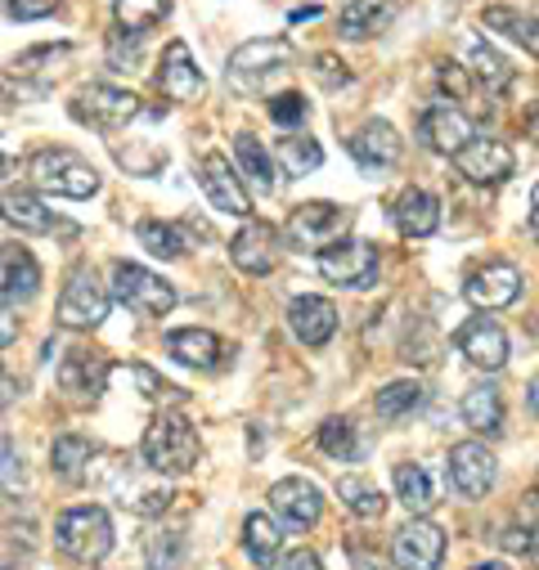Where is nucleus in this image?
<instances>
[{
  "label": "nucleus",
  "mask_w": 539,
  "mask_h": 570,
  "mask_svg": "<svg viewBox=\"0 0 539 570\" xmlns=\"http://www.w3.org/2000/svg\"><path fill=\"white\" fill-rule=\"evenodd\" d=\"M530 203H535V207H539V185H535V198H530Z\"/></svg>",
  "instance_id": "680f3d73"
},
{
  "label": "nucleus",
  "mask_w": 539,
  "mask_h": 570,
  "mask_svg": "<svg viewBox=\"0 0 539 570\" xmlns=\"http://www.w3.org/2000/svg\"><path fill=\"white\" fill-rule=\"evenodd\" d=\"M167 355L189 368H216L225 355V342L207 328H176V333H167Z\"/></svg>",
  "instance_id": "b1692460"
},
{
  "label": "nucleus",
  "mask_w": 539,
  "mask_h": 570,
  "mask_svg": "<svg viewBox=\"0 0 539 570\" xmlns=\"http://www.w3.org/2000/svg\"><path fill=\"white\" fill-rule=\"evenodd\" d=\"M28 176L37 189L46 194H59V198H90L99 194V171L72 154V149H41L28 158Z\"/></svg>",
  "instance_id": "f03ea898"
},
{
  "label": "nucleus",
  "mask_w": 539,
  "mask_h": 570,
  "mask_svg": "<svg viewBox=\"0 0 539 570\" xmlns=\"http://www.w3.org/2000/svg\"><path fill=\"white\" fill-rule=\"evenodd\" d=\"M472 570H508L503 561H481V566H472Z\"/></svg>",
  "instance_id": "13d9d810"
},
{
  "label": "nucleus",
  "mask_w": 539,
  "mask_h": 570,
  "mask_svg": "<svg viewBox=\"0 0 539 570\" xmlns=\"http://www.w3.org/2000/svg\"><path fill=\"white\" fill-rule=\"evenodd\" d=\"M472 72H477V81H481L490 95H503V90L512 86V68H508V59H503L499 50H490L486 41L472 46Z\"/></svg>",
  "instance_id": "e433bc0d"
},
{
  "label": "nucleus",
  "mask_w": 539,
  "mask_h": 570,
  "mask_svg": "<svg viewBox=\"0 0 539 570\" xmlns=\"http://www.w3.org/2000/svg\"><path fill=\"white\" fill-rule=\"evenodd\" d=\"M486 28H494V32H503V37H512L526 55H539V19H530V14H517V10H503V6H494V10H486Z\"/></svg>",
  "instance_id": "72a5a7b5"
},
{
  "label": "nucleus",
  "mask_w": 539,
  "mask_h": 570,
  "mask_svg": "<svg viewBox=\"0 0 539 570\" xmlns=\"http://www.w3.org/2000/svg\"><path fill=\"white\" fill-rule=\"evenodd\" d=\"M243 548H247V557L261 566V570H270L280 561V552H284V530L270 521L265 512H252L247 521H243Z\"/></svg>",
  "instance_id": "cd10ccee"
},
{
  "label": "nucleus",
  "mask_w": 539,
  "mask_h": 570,
  "mask_svg": "<svg viewBox=\"0 0 539 570\" xmlns=\"http://www.w3.org/2000/svg\"><path fill=\"white\" fill-rule=\"evenodd\" d=\"M320 450L329 454V459H355L360 454V441H355V426L346 422V417H329L324 426H320Z\"/></svg>",
  "instance_id": "ea45409f"
},
{
  "label": "nucleus",
  "mask_w": 539,
  "mask_h": 570,
  "mask_svg": "<svg viewBox=\"0 0 539 570\" xmlns=\"http://www.w3.org/2000/svg\"><path fill=\"white\" fill-rule=\"evenodd\" d=\"M494 476H499V463H494V454H490L486 445L463 441V445L450 450V481H454L459 494H468V499H486L490 485H494Z\"/></svg>",
  "instance_id": "f3484780"
},
{
  "label": "nucleus",
  "mask_w": 539,
  "mask_h": 570,
  "mask_svg": "<svg viewBox=\"0 0 539 570\" xmlns=\"http://www.w3.org/2000/svg\"><path fill=\"white\" fill-rule=\"evenodd\" d=\"M441 557H445V530L423 517L400 525L391 539V561L400 570H441Z\"/></svg>",
  "instance_id": "9d476101"
},
{
  "label": "nucleus",
  "mask_w": 539,
  "mask_h": 570,
  "mask_svg": "<svg viewBox=\"0 0 539 570\" xmlns=\"http://www.w3.org/2000/svg\"><path fill=\"white\" fill-rule=\"evenodd\" d=\"M351 158L364 167V171H386V167H395L400 163V135H395V126L391 121H364L355 135H351Z\"/></svg>",
  "instance_id": "6ab92c4d"
},
{
  "label": "nucleus",
  "mask_w": 539,
  "mask_h": 570,
  "mask_svg": "<svg viewBox=\"0 0 539 570\" xmlns=\"http://www.w3.org/2000/svg\"><path fill=\"white\" fill-rule=\"evenodd\" d=\"M72 117L86 121V126H99V130H117V126L140 117V99H135L130 90L95 81V86H81L72 95Z\"/></svg>",
  "instance_id": "0eeeda50"
},
{
  "label": "nucleus",
  "mask_w": 539,
  "mask_h": 570,
  "mask_svg": "<svg viewBox=\"0 0 539 570\" xmlns=\"http://www.w3.org/2000/svg\"><path fill=\"white\" fill-rule=\"evenodd\" d=\"M521 126H526V139H535L539 145V99L526 108V117H521Z\"/></svg>",
  "instance_id": "864d4df0"
},
{
  "label": "nucleus",
  "mask_w": 539,
  "mask_h": 570,
  "mask_svg": "<svg viewBox=\"0 0 539 570\" xmlns=\"http://www.w3.org/2000/svg\"><path fill=\"white\" fill-rule=\"evenodd\" d=\"M395 225L404 238H428L441 225V203L428 189H404L395 203Z\"/></svg>",
  "instance_id": "393cba45"
},
{
  "label": "nucleus",
  "mask_w": 539,
  "mask_h": 570,
  "mask_svg": "<svg viewBox=\"0 0 539 570\" xmlns=\"http://www.w3.org/2000/svg\"><path fill=\"white\" fill-rule=\"evenodd\" d=\"M288 324L297 333V342L306 346H324L337 333V306L329 297H297L288 306Z\"/></svg>",
  "instance_id": "4be33fe9"
},
{
  "label": "nucleus",
  "mask_w": 539,
  "mask_h": 570,
  "mask_svg": "<svg viewBox=\"0 0 539 570\" xmlns=\"http://www.w3.org/2000/svg\"><path fill=\"white\" fill-rule=\"evenodd\" d=\"M280 163H284L288 176H306V171H315L324 163V149L315 145L311 135H284L280 139Z\"/></svg>",
  "instance_id": "4c0bfd02"
},
{
  "label": "nucleus",
  "mask_w": 539,
  "mask_h": 570,
  "mask_svg": "<svg viewBox=\"0 0 539 570\" xmlns=\"http://www.w3.org/2000/svg\"><path fill=\"white\" fill-rule=\"evenodd\" d=\"M19 337V315L10 311V302H0V346H10Z\"/></svg>",
  "instance_id": "09e8293b"
},
{
  "label": "nucleus",
  "mask_w": 539,
  "mask_h": 570,
  "mask_svg": "<svg viewBox=\"0 0 539 570\" xmlns=\"http://www.w3.org/2000/svg\"><path fill=\"white\" fill-rule=\"evenodd\" d=\"M198 185H203V194H207V203L216 207V212H225V216H252V198H247V189H243V180H238V167L225 158V154H207L203 163H198Z\"/></svg>",
  "instance_id": "9b49d317"
},
{
  "label": "nucleus",
  "mask_w": 539,
  "mask_h": 570,
  "mask_svg": "<svg viewBox=\"0 0 539 570\" xmlns=\"http://www.w3.org/2000/svg\"><path fill=\"white\" fill-rule=\"evenodd\" d=\"M530 409H535V413H539V377H535V382H530Z\"/></svg>",
  "instance_id": "4d7b16f0"
},
{
  "label": "nucleus",
  "mask_w": 539,
  "mask_h": 570,
  "mask_svg": "<svg viewBox=\"0 0 539 570\" xmlns=\"http://www.w3.org/2000/svg\"><path fill=\"white\" fill-rule=\"evenodd\" d=\"M6 6H10V14L14 19H46V14H55L59 10V0H6Z\"/></svg>",
  "instance_id": "49530a36"
},
{
  "label": "nucleus",
  "mask_w": 539,
  "mask_h": 570,
  "mask_svg": "<svg viewBox=\"0 0 539 570\" xmlns=\"http://www.w3.org/2000/svg\"><path fill=\"white\" fill-rule=\"evenodd\" d=\"M463 293H468V302L477 306V311H503V306H512L517 297H521V269L517 265H508V261H490V265H481L468 283H463Z\"/></svg>",
  "instance_id": "ddd939ff"
},
{
  "label": "nucleus",
  "mask_w": 539,
  "mask_h": 570,
  "mask_svg": "<svg viewBox=\"0 0 539 570\" xmlns=\"http://www.w3.org/2000/svg\"><path fill=\"white\" fill-rule=\"evenodd\" d=\"M0 490H6V494L28 490V468H23V454H19V445H14V441H6V436H0Z\"/></svg>",
  "instance_id": "a19ab883"
},
{
  "label": "nucleus",
  "mask_w": 539,
  "mask_h": 570,
  "mask_svg": "<svg viewBox=\"0 0 539 570\" xmlns=\"http://www.w3.org/2000/svg\"><path fill=\"white\" fill-rule=\"evenodd\" d=\"M0 570H14V548L0 543Z\"/></svg>",
  "instance_id": "6e6d98bb"
},
{
  "label": "nucleus",
  "mask_w": 539,
  "mask_h": 570,
  "mask_svg": "<svg viewBox=\"0 0 539 570\" xmlns=\"http://www.w3.org/2000/svg\"><path fill=\"white\" fill-rule=\"evenodd\" d=\"M503 548L508 552H526L530 548V530H503Z\"/></svg>",
  "instance_id": "603ef678"
},
{
  "label": "nucleus",
  "mask_w": 539,
  "mask_h": 570,
  "mask_svg": "<svg viewBox=\"0 0 539 570\" xmlns=\"http://www.w3.org/2000/svg\"><path fill=\"white\" fill-rule=\"evenodd\" d=\"M270 121H280V126H297V121H306V99H302L297 90L275 95V99H270Z\"/></svg>",
  "instance_id": "37998d69"
},
{
  "label": "nucleus",
  "mask_w": 539,
  "mask_h": 570,
  "mask_svg": "<svg viewBox=\"0 0 539 570\" xmlns=\"http://www.w3.org/2000/svg\"><path fill=\"white\" fill-rule=\"evenodd\" d=\"M135 377L145 382V395H149V400H158V404H163V400H171V404H180V400H185V391H180V386H171L167 377H158V373H154V368H145V364H135Z\"/></svg>",
  "instance_id": "c03bdc74"
},
{
  "label": "nucleus",
  "mask_w": 539,
  "mask_h": 570,
  "mask_svg": "<svg viewBox=\"0 0 539 570\" xmlns=\"http://www.w3.org/2000/svg\"><path fill=\"white\" fill-rule=\"evenodd\" d=\"M454 346H459V355H468V364H477V368H486V373H494V368L508 364V333H503L494 320H486V315L468 320V324L454 333Z\"/></svg>",
  "instance_id": "dca6fc26"
},
{
  "label": "nucleus",
  "mask_w": 539,
  "mask_h": 570,
  "mask_svg": "<svg viewBox=\"0 0 539 570\" xmlns=\"http://www.w3.org/2000/svg\"><path fill=\"white\" fill-rule=\"evenodd\" d=\"M229 261L243 274H270L280 265V229L265 220H247L234 238H229Z\"/></svg>",
  "instance_id": "4468645a"
},
{
  "label": "nucleus",
  "mask_w": 539,
  "mask_h": 570,
  "mask_svg": "<svg viewBox=\"0 0 539 570\" xmlns=\"http://www.w3.org/2000/svg\"><path fill=\"white\" fill-rule=\"evenodd\" d=\"M351 561H355V570H382V557H373L364 548H351Z\"/></svg>",
  "instance_id": "5fc2aeb1"
},
{
  "label": "nucleus",
  "mask_w": 539,
  "mask_h": 570,
  "mask_svg": "<svg viewBox=\"0 0 539 570\" xmlns=\"http://www.w3.org/2000/svg\"><path fill=\"white\" fill-rule=\"evenodd\" d=\"M112 297L130 315H140V320H163L176 306V288H171V283L163 274L145 269V265H130V261H117L112 265Z\"/></svg>",
  "instance_id": "7ed1b4c3"
},
{
  "label": "nucleus",
  "mask_w": 539,
  "mask_h": 570,
  "mask_svg": "<svg viewBox=\"0 0 539 570\" xmlns=\"http://www.w3.org/2000/svg\"><path fill=\"white\" fill-rule=\"evenodd\" d=\"M55 543L72 557V561H104L112 552V521L104 508H68L59 521H55Z\"/></svg>",
  "instance_id": "20e7f679"
},
{
  "label": "nucleus",
  "mask_w": 539,
  "mask_h": 570,
  "mask_svg": "<svg viewBox=\"0 0 539 570\" xmlns=\"http://www.w3.org/2000/svg\"><path fill=\"white\" fill-rule=\"evenodd\" d=\"M41 293V265L28 247H0V297L32 302Z\"/></svg>",
  "instance_id": "412c9836"
},
{
  "label": "nucleus",
  "mask_w": 539,
  "mask_h": 570,
  "mask_svg": "<svg viewBox=\"0 0 539 570\" xmlns=\"http://www.w3.org/2000/svg\"><path fill=\"white\" fill-rule=\"evenodd\" d=\"M10 171V163H6V154H0V176H6Z\"/></svg>",
  "instance_id": "052dcab7"
},
{
  "label": "nucleus",
  "mask_w": 539,
  "mask_h": 570,
  "mask_svg": "<svg viewBox=\"0 0 539 570\" xmlns=\"http://www.w3.org/2000/svg\"><path fill=\"white\" fill-rule=\"evenodd\" d=\"M234 167H238L261 194H275V189H280L275 163H270V154L261 149V139H256V135H234Z\"/></svg>",
  "instance_id": "c85d7f7f"
},
{
  "label": "nucleus",
  "mask_w": 539,
  "mask_h": 570,
  "mask_svg": "<svg viewBox=\"0 0 539 570\" xmlns=\"http://www.w3.org/2000/svg\"><path fill=\"white\" fill-rule=\"evenodd\" d=\"M72 50L68 46H41V50H28L14 59V77H32V72H46L41 63H63Z\"/></svg>",
  "instance_id": "79ce46f5"
},
{
  "label": "nucleus",
  "mask_w": 539,
  "mask_h": 570,
  "mask_svg": "<svg viewBox=\"0 0 539 570\" xmlns=\"http://www.w3.org/2000/svg\"><path fill=\"white\" fill-rule=\"evenodd\" d=\"M320 274L337 288H369L378 278V247L364 238H342L329 252H320Z\"/></svg>",
  "instance_id": "1a4fd4ad"
},
{
  "label": "nucleus",
  "mask_w": 539,
  "mask_h": 570,
  "mask_svg": "<svg viewBox=\"0 0 539 570\" xmlns=\"http://www.w3.org/2000/svg\"><path fill=\"white\" fill-rule=\"evenodd\" d=\"M145 463L158 472V476H185L198 468L203 459V441H198V426L185 417V413H158L149 426H145Z\"/></svg>",
  "instance_id": "f257e3e1"
},
{
  "label": "nucleus",
  "mask_w": 539,
  "mask_h": 570,
  "mask_svg": "<svg viewBox=\"0 0 539 570\" xmlns=\"http://www.w3.org/2000/svg\"><path fill=\"white\" fill-rule=\"evenodd\" d=\"M454 167H459V176L472 180V185H499V180L512 176L517 158H512V149L503 145V139H472V145L454 158Z\"/></svg>",
  "instance_id": "a211bd4d"
},
{
  "label": "nucleus",
  "mask_w": 539,
  "mask_h": 570,
  "mask_svg": "<svg viewBox=\"0 0 539 570\" xmlns=\"http://www.w3.org/2000/svg\"><path fill=\"white\" fill-rule=\"evenodd\" d=\"M158 86H163V95L167 99H176V104H189V99H198L203 95V68L194 63V55H189V46L185 41H171L167 50H163V68H158Z\"/></svg>",
  "instance_id": "aec40b11"
},
{
  "label": "nucleus",
  "mask_w": 539,
  "mask_h": 570,
  "mask_svg": "<svg viewBox=\"0 0 539 570\" xmlns=\"http://www.w3.org/2000/svg\"><path fill=\"white\" fill-rule=\"evenodd\" d=\"M346 229H351V212L337 203H302L284 225L297 252H329L333 243H342Z\"/></svg>",
  "instance_id": "423d86ee"
},
{
  "label": "nucleus",
  "mask_w": 539,
  "mask_h": 570,
  "mask_svg": "<svg viewBox=\"0 0 539 570\" xmlns=\"http://www.w3.org/2000/svg\"><path fill=\"white\" fill-rule=\"evenodd\" d=\"M14 395H19V382H14V373H6V368H0V413H6V409L14 404Z\"/></svg>",
  "instance_id": "3c124183"
},
{
  "label": "nucleus",
  "mask_w": 539,
  "mask_h": 570,
  "mask_svg": "<svg viewBox=\"0 0 539 570\" xmlns=\"http://www.w3.org/2000/svg\"><path fill=\"white\" fill-rule=\"evenodd\" d=\"M140 243L163 256V261H180L189 238H185V225H171V220H140Z\"/></svg>",
  "instance_id": "f704fd0d"
},
{
  "label": "nucleus",
  "mask_w": 539,
  "mask_h": 570,
  "mask_svg": "<svg viewBox=\"0 0 539 570\" xmlns=\"http://www.w3.org/2000/svg\"><path fill=\"white\" fill-rule=\"evenodd\" d=\"M95 459V445L86 441V436H59L55 445H50V468H55V476H63V481H81L86 476V463Z\"/></svg>",
  "instance_id": "473e14b6"
},
{
  "label": "nucleus",
  "mask_w": 539,
  "mask_h": 570,
  "mask_svg": "<svg viewBox=\"0 0 539 570\" xmlns=\"http://www.w3.org/2000/svg\"><path fill=\"white\" fill-rule=\"evenodd\" d=\"M315 77H320L329 90H337V86H346V81H351L346 63H342L337 55H320V59H315Z\"/></svg>",
  "instance_id": "a18cd8bd"
},
{
  "label": "nucleus",
  "mask_w": 539,
  "mask_h": 570,
  "mask_svg": "<svg viewBox=\"0 0 539 570\" xmlns=\"http://www.w3.org/2000/svg\"><path fill=\"white\" fill-rule=\"evenodd\" d=\"M423 404V386L419 382H410V377H404V382H386L382 391H378V400H373V409H378V417H404V413H410V409H419Z\"/></svg>",
  "instance_id": "58836bf2"
},
{
  "label": "nucleus",
  "mask_w": 539,
  "mask_h": 570,
  "mask_svg": "<svg viewBox=\"0 0 539 570\" xmlns=\"http://www.w3.org/2000/svg\"><path fill=\"white\" fill-rule=\"evenodd\" d=\"M419 139H423L432 154L459 158V154L472 145V139H477V126H472L468 112H459V108H450V104H437V108L423 112V121H419Z\"/></svg>",
  "instance_id": "f8f14e48"
},
{
  "label": "nucleus",
  "mask_w": 539,
  "mask_h": 570,
  "mask_svg": "<svg viewBox=\"0 0 539 570\" xmlns=\"http://www.w3.org/2000/svg\"><path fill=\"white\" fill-rule=\"evenodd\" d=\"M337 499H342L360 521H378V517L386 512L382 490H373V485H369V481H360V476H342V481H337Z\"/></svg>",
  "instance_id": "c9c22d12"
},
{
  "label": "nucleus",
  "mask_w": 539,
  "mask_h": 570,
  "mask_svg": "<svg viewBox=\"0 0 539 570\" xmlns=\"http://www.w3.org/2000/svg\"><path fill=\"white\" fill-rule=\"evenodd\" d=\"M284 570H324V566H320V557H315V552H306V548H297V552H288V561H284Z\"/></svg>",
  "instance_id": "8fccbe9b"
},
{
  "label": "nucleus",
  "mask_w": 539,
  "mask_h": 570,
  "mask_svg": "<svg viewBox=\"0 0 539 570\" xmlns=\"http://www.w3.org/2000/svg\"><path fill=\"white\" fill-rule=\"evenodd\" d=\"M395 499L410 508L414 517L432 512L437 508V481H432V472L419 468V463H400L395 468Z\"/></svg>",
  "instance_id": "7c9ffc66"
},
{
  "label": "nucleus",
  "mask_w": 539,
  "mask_h": 570,
  "mask_svg": "<svg viewBox=\"0 0 539 570\" xmlns=\"http://www.w3.org/2000/svg\"><path fill=\"white\" fill-rule=\"evenodd\" d=\"M0 216H6L10 225L28 229V234H55V216L46 212V203L32 194V189H6L0 194Z\"/></svg>",
  "instance_id": "a878e982"
},
{
  "label": "nucleus",
  "mask_w": 539,
  "mask_h": 570,
  "mask_svg": "<svg viewBox=\"0 0 539 570\" xmlns=\"http://www.w3.org/2000/svg\"><path fill=\"white\" fill-rule=\"evenodd\" d=\"M463 422L472 426V432H481V436H499L503 432V395L494 391V386H472L468 395H463Z\"/></svg>",
  "instance_id": "c756f323"
},
{
  "label": "nucleus",
  "mask_w": 539,
  "mask_h": 570,
  "mask_svg": "<svg viewBox=\"0 0 539 570\" xmlns=\"http://www.w3.org/2000/svg\"><path fill=\"white\" fill-rule=\"evenodd\" d=\"M395 19V0H346L342 6V37L364 41L373 32H382Z\"/></svg>",
  "instance_id": "bb28decb"
},
{
  "label": "nucleus",
  "mask_w": 539,
  "mask_h": 570,
  "mask_svg": "<svg viewBox=\"0 0 539 570\" xmlns=\"http://www.w3.org/2000/svg\"><path fill=\"white\" fill-rule=\"evenodd\" d=\"M104 377H108V364L95 351H72L59 368V386L68 400H95L104 391Z\"/></svg>",
  "instance_id": "5701e85b"
},
{
  "label": "nucleus",
  "mask_w": 539,
  "mask_h": 570,
  "mask_svg": "<svg viewBox=\"0 0 539 570\" xmlns=\"http://www.w3.org/2000/svg\"><path fill=\"white\" fill-rule=\"evenodd\" d=\"M437 81H441V90H450L454 99L468 95V72H463L459 63H441V68H437Z\"/></svg>",
  "instance_id": "de8ad7c7"
},
{
  "label": "nucleus",
  "mask_w": 539,
  "mask_h": 570,
  "mask_svg": "<svg viewBox=\"0 0 539 570\" xmlns=\"http://www.w3.org/2000/svg\"><path fill=\"white\" fill-rule=\"evenodd\" d=\"M293 63V46L284 37H256V41H243L234 55H229V86L252 95L261 90L265 77H275Z\"/></svg>",
  "instance_id": "39448f33"
},
{
  "label": "nucleus",
  "mask_w": 539,
  "mask_h": 570,
  "mask_svg": "<svg viewBox=\"0 0 539 570\" xmlns=\"http://www.w3.org/2000/svg\"><path fill=\"white\" fill-rule=\"evenodd\" d=\"M270 508H275L293 530H311L320 517H324V494L315 481L306 476H288V481H275L270 485Z\"/></svg>",
  "instance_id": "2eb2a0df"
},
{
  "label": "nucleus",
  "mask_w": 539,
  "mask_h": 570,
  "mask_svg": "<svg viewBox=\"0 0 539 570\" xmlns=\"http://www.w3.org/2000/svg\"><path fill=\"white\" fill-rule=\"evenodd\" d=\"M530 225H535V238H539V207H535V216H530Z\"/></svg>",
  "instance_id": "bf43d9fd"
},
{
  "label": "nucleus",
  "mask_w": 539,
  "mask_h": 570,
  "mask_svg": "<svg viewBox=\"0 0 539 570\" xmlns=\"http://www.w3.org/2000/svg\"><path fill=\"white\" fill-rule=\"evenodd\" d=\"M108 288L95 278V269H77L72 278H68V288H63V297H59V324L63 328H72V333H81V328H99L104 320H108Z\"/></svg>",
  "instance_id": "6e6552de"
},
{
  "label": "nucleus",
  "mask_w": 539,
  "mask_h": 570,
  "mask_svg": "<svg viewBox=\"0 0 539 570\" xmlns=\"http://www.w3.org/2000/svg\"><path fill=\"white\" fill-rule=\"evenodd\" d=\"M167 14H171V0H112V19L126 37H145Z\"/></svg>",
  "instance_id": "2f4dec72"
}]
</instances>
